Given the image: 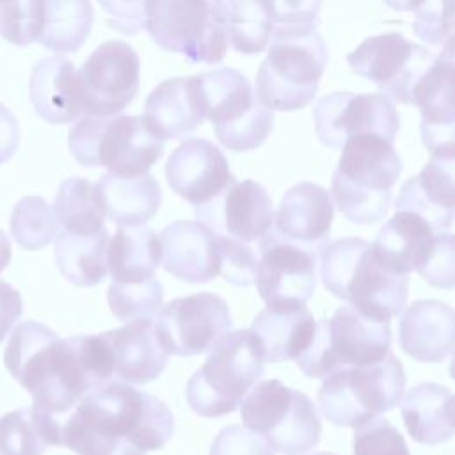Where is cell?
Masks as SVG:
<instances>
[{"label": "cell", "mask_w": 455, "mask_h": 455, "mask_svg": "<svg viewBox=\"0 0 455 455\" xmlns=\"http://www.w3.org/2000/svg\"><path fill=\"white\" fill-rule=\"evenodd\" d=\"M4 363L14 380L32 395V409L53 418L69 412L114 375L103 332L59 338L36 320L21 322L14 329Z\"/></svg>", "instance_id": "1"}, {"label": "cell", "mask_w": 455, "mask_h": 455, "mask_svg": "<svg viewBox=\"0 0 455 455\" xmlns=\"http://www.w3.org/2000/svg\"><path fill=\"white\" fill-rule=\"evenodd\" d=\"M174 434V418L156 396L107 382L85 395L60 425L62 446L78 455H146Z\"/></svg>", "instance_id": "2"}, {"label": "cell", "mask_w": 455, "mask_h": 455, "mask_svg": "<svg viewBox=\"0 0 455 455\" xmlns=\"http://www.w3.org/2000/svg\"><path fill=\"white\" fill-rule=\"evenodd\" d=\"M318 265L327 291L363 316L389 322L403 311L409 279L386 268L370 242L339 238L325 243Z\"/></svg>", "instance_id": "3"}, {"label": "cell", "mask_w": 455, "mask_h": 455, "mask_svg": "<svg viewBox=\"0 0 455 455\" xmlns=\"http://www.w3.org/2000/svg\"><path fill=\"white\" fill-rule=\"evenodd\" d=\"M327 46L313 25H274L267 59L256 75V98L272 112L313 101L327 66Z\"/></svg>", "instance_id": "4"}, {"label": "cell", "mask_w": 455, "mask_h": 455, "mask_svg": "<svg viewBox=\"0 0 455 455\" xmlns=\"http://www.w3.org/2000/svg\"><path fill=\"white\" fill-rule=\"evenodd\" d=\"M402 172L393 142L377 133L350 135L332 174L331 192L339 212L355 224L382 220L391 204V188Z\"/></svg>", "instance_id": "5"}, {"label": "cell", "mask_w": 455, "mask_h": 455, "mask_svg": "<svg viewBox=\"0 0 455 455\" xmlns=\"http://www.w3.org/2000/svg\"><path fill=\"white\" fill-rule=\"evenodd\" d=\"M265 371L261 348L251 329L226 332L204 364L187 382L190 409L204 418L231 414Z\"/></svg>", "instance_id": "6"}, {"label": "cell", "mask_w": 455, "mask_h": 455, "mask_svg": "<svg viewBox=\"0 0 455 455\" xmlns=\"http://www.w3.org/2000/svg\"><path fill=\"white\" fill-rule=\"evenodd\" d=\"M69 151L84 167H107L119 176H137L151 169L164 153L160 139L144 117L116 114L82 117L68 135Z\"/></svg>", "instance_id": "7"}, {"label": "cell", "mask_w": 455, "mask_h": 455, "mask_svg": "<svg viewBox=\"0 0 455 455\" xmlns=\"http://www.w3.org/2000/svg\"><path fill=\"white\" fill-rule=\"evenodd\" d=\"M238 407L242 423L272 451L304 455L320 441L322 423L313 400L277 379L256 382Z\"/></svg>", "instance_id": "8"}, {"label": "cell", "mask_w": 455, "mask_h": 455, "mask_svg": "<svg viewBox=\"0 0 455 455\" xmlns=\"http://www.w3.org/2000/svg\"><path fill=\"white\" fill-rule=\"evenodd\" d=\"M403 391V366L389 352L379 363L327 375L318 391V407L331 423L355 428L398 405Z\"/></svg>", "instance_id": "9"}, {"label": "cell", "mask_w": 455, "mask_h": 455, "mask_svg": "<svg viewBox=\"0 0 455 455\" xmlns=\"http://www.w3.org/2000/svg\"><path fill=\"white\" fill-rule=\"evenodd\" d=\"M389 322L366 318L341 306L332 318L318 320L309 347L295 359L304 375L325 379L336 370L382 361L389 354Z\"/></svg>", "instance_id": "10"}, {"label": "cell", "mask_w": 455, "mask_h": 455, "mask_svg": "<svg viewBox=\"0 0 455 455\" xmlns=\"http://www.w3.org/2000/svg\"><path fill=\"white\" fill-rule=\"evenodd\" d=\"M371 247L380 263L396 274L407 275L416 270L432 286L453 288L455 284L453 235L435 231L409 210H396L380 228Z\"/></svg>", "instance_id": "11"}, {"label": "cell", "mask_w": 455, "mask_h": 455, "mask_svg": "<svg viewBox=\"0 0 455 455\" xmlns=\"http://www.w3.org/2000/svg\"><path fill=\"white\" fill-rule=\"evenodd\" d=\"M204 117L219 142L231 151H251L272 132L274 112L254 94L249 80L236 69L222 68L197 75Z\"/></svg>", "instance_id": "12"}, {"label": "cell", "mask_w": 455, "mask_h": 455, "mask_svg": "<svg viewBox=\"0 0 455 455\" xmlns=\"http://www.w3.org/2000/svg\"><path fill=\"white\" fill-rule=\"evenodd\" d=\"M144 28L160 48L190 62L215 64L228 50L212 0H146Z\"/></svg>", "instance_id": "13"}, {"label": "cell", "mask_w": 455, "mask_h": 455, "mask_svg": "<svg viewBox=\"0 0 455 455\" xmlns=\"http://www.w3.org/2000/svg\"><path fill=\"white\" fill-rule=\"evenodd\" d=\"M434 59L432 52L398 32L371 36L347 55L359 76L368 78L384 96L403 105H411L414 85Z\"/></svg>", "instance_id": "14"}, {"label": "cell", "mask_w": 455, "mask_h": 455, "mask_svg": "<svg viewBox=\"0 0 455 455\" xmlns=\"http://www.w3.org/2000/svg\"><path fill=\"white\" fill-rule=\"evenodd\" d=\"M231 325L228 302L215 293L201 291L167 302L160 309L155 331L167 354L188 357L210 350Z\"/></svg>", "instance_id": "15"}, {"label": "cell", "mask_w": 455, "mask_h": 455, "mask_svg": "<svg viewBox=\"0 0 455 455\" xmlns=\"http://www.w3.org/2000/svg\"><path fill=\"white\" fill-rule=\"evenodd\" d=\"M82 112L110 117L124 110L139 91V57L124 41L100 44L76 71Z\"/></svg>", "instance_id": "16"}, {"label": "cell", "mask_w": 455, "mask_h": 455, "mask_svg": "<svg viewBox=\"0 0 455 455\" xmlns=\"http://www.w3.org/2000/svg\"><path fill=\"white\" fill-rule=\"evenodd\" d=\"M254 283L267 306L306 304L316 288L318 256L277 235L274 226L258 242Z\"/></svg>", "instance_id": "17"}, {"label": "cell", "mask_w": 455, "mask_h": 455, "mask_svg": "<svg viewBox=\"0 0 455 455\" xmlns=\"http://www.w3.org/2000/svg\"><path fill=\"white\" fill-rule=\"evenodd\" d=\"M315 130L322 144L341 148L350 135L377 133L387 140H395L400 119L393 101L384 94H325L313 110Z\"/></svg>", "instance_id": "18"}, {"label": "cell", "mask_w": 455, "mask_h": 455, "mask_svg": "<svg viewBox=\"0 0 455 455\" xmlns=\"http://www.w3.org/2000/svg\"><path fill=\"white\" fill-rule=\"evenodd\" d=\"M194 213L213 233L247 245L259 242L274 226L270 194L254 180H235Z\"/></svg>", "instance_id": "19"}, {"label": "cell", "mask_w": 455, "mask_h": 455, "mask_svg": "<svg viewBox=\"0 0 455 455\" xmlns=\"http://www.w3.org/2000/svg\"><path fill=\"white\" fill-rule=\"evenodd\" d=\"M453 39L446 41L441 55L414 85L411 105L421 110L423 144L432 155H455L453 149Z\"/></svg>", "instance_id": "20"}, {"label": "cell", "mask_w": 455, "mask_h": 455, "mask_svg": "<svg viewBox=\"0 0 455 455\" xmlns=\"http://www.w3.org/2000/svg\"><path fill=\"white\" fill-rule=\"evenodd\" d=\"M169 187L194 206L213 199L235 181L224 153L208 139H185L165 164Z\"/></svg>", "instance_id": "21"}, {"label": "cell", "mask_w": 455, "mask_h": 455, "mask_svg": "<svg viewBox=\"0 0 455 455\" xmlns=\"http://www.w3.org/2000/svg\"><path fill=\"white\" fill-rule=\"evenodd\" d=\"M162 267L174 277L204 284L220 274V247L217 235L199 220H176L160 235Z\"/></svg>", "instance_id": "22"}, {"label": "cell", "mask_w": 455, "mask_h": 455, "mask_svg": "<svg viewBox=\"0 0 455 455\" xmlns=\"http://www.w3.org/2000/svg\"><path fill=\"white\" fill-rule=\"evenodd\" d=\"M334 219L331 192L309 181L293 185L281 197L275 226L279 236L320 254L325 247Z\"/></svg>", "instance_id": "23"}, {"label": "cell", "mask_w": 455, "mask_h": 455, "mask_svg": "<svg viewBox=\"0 0 455 455\" xmlns=\"http://www.w3.org/2000/svg\"><path fill=\"white\" fill-rule=\"evenodd\" d=\"M453 169L455 155H432L421 172L402 185L395 208L419 215L435 231H448L455 208Z\"/></svg>", "instance_id": "24"}, {"label": "cell", "mask_w": 455, "mask_h": 455, "mask_svg": "<svg viewBox=\"0 0 455 455\" xmlns=\"http://www.w3.org/2000/svg\"><path fill=\"white\" fill-rule=\"evenodd\" d=\"M398 345L416 361H444L455 347L453 309L434 299L412 302L400 318Z\"/></svg>", "instance_id": "25"}, {"label": "cell", "mask_w": 455, "mask_h": 455, "mask_svg": "<svg viewBox=\"0 0 455 455\" xmlns=\"http://www.w3.org/2000/svg\"><path fill=\"white\" fill-rule=\"evenodd\" d=\"M112 355L114 375L132 384H146L162 375L169 354L158 341L155 322L140 318L103 332Z\"/></svg>", "instance_id": "26"}, {"label": "cell", "mask_w": 455, "mask_h": 455, "mask_svg": "<svg viewBox=\"0 0 455 455\" xmlns=\"http://www.w3.org/2000/svg\"><path fill=\"white\" fill-rule=\"evenodd\" d=\"M144 121L160 139H178L204 121L197 75L176 76L156 85L144 105Z\"/></svg>", "instance_id": "27"}, {"label": "cell", "mask_w": 455, "mask_h": 455, "mask_svg": "<svg viewBox=\"0 0 455 455\" xmlns=\"http://www.w3.org/2000/svg\"><path fill=\"white\" fill-rule=\"evenodd\" d=\"M30 101L34 110L52 124H66L82 116L78 75L66 57L39 60L30 75Z\"/></svg>", "instance_id": "28"}, {"label": "cell", "mask_w": 455, "mask_h": 455, "mask_svg": "<svg viewBox=\"0 0 455 455\" xmlns=\"http://www.w3.org/2000/svg\"><path fill=\"white\" fill-rule=\"evenodd\" d=\"M316 320L306 304L267 306L252 320L251 331L265 363L297 359L311 343Z\"/></svg>", "instance_id": "29"}, {"label": "cell", "mask_w": 455, "mask_h": 455, "mask_svg": "<svg viewBox=\"0 0 455 455\" xmlns=\"http://www.w3.org/2000/svg\"><path fill=\"white\" fill-rule=\"evenodd\" d=\"M107 219L117 226H135L149 220L160 208L162 190L149 174L119 176L107 172L94 183Z\"/></svg>", "instance_id": "30"}, {"label": "cell", "mask_w": 455, "mask_h": 455, "mask_svg": "<svg viewBox=\"0 0 455 455\" xmlns=\"http://www.w3.org/2000/svg\"><path fill=\"white\" fill-rule=\"evenodd\" d=\"M453 395L435 382L414 386L402 400V418L416 443L435 446L453 437Z\"/></svg>", "instance_id": "31"}, {"label": "cell", "mask_w": 455, "mask_h": 455, "mask_svg": "<svg viewBox=\"0 0 455 455\" xmlns=\"http://www.w3.org/2000/svg\"><path fill=\"white\" fill-rule=\"evenodd\" d=\"M162 259L158 235L144 226H119L107 245V272L112 283H140L155 277Z\"/></svg>", "instance_id": "32"}, {"label": "cell", "mask_w": 455, "mask_h": 455, "mask_svg": "<svg viewBox=\"0 0 455 455\" xmlns=\"http://www.w3.org/2000/svg\"><path fill=\"white\" fill-rule=\"evenodd\" d=\"M108 231L69 233L59 229L55 236V261L60 274L75 286H96L107 275Z\"/></svg>", "instance_id": "33"}, {"label": "cell", "mask_w": 455, "mask_h": 455, "mask_svg": "<svg viewBox=\"0 0 455 455\" xmlns=\"http://www.w3.org/2000/svg\"><path fill=\"white\" fill-rule=\"evenodd\" d=\"M60 425L36 409H14L0 416V455H43L48 446H62Z\"/></svg>", "instance_id": "34"}, {"label": "cell", "mask_w": 455, "mask_h": 455, "mask_svg": "<svg viewBox=\"0 0 455 455\" xmlns=\"http://www.w3.org/2000/svg\"><path fill=\"white\" fill-rule=\"evenodd\" d=\"M94 21L89 0H43V21L37 41L55 52H76L87 39Z\"/></svg>", "instance_id": "35"}, {"label": "cell", "mask_w": 455, "mask_h": 455, "mask_svg": "<svg viewBox=\"0 0 455 455\" xmlns=\"http://www.w3.org/2000/svg\"><path fill=\"white\" fill-rule=\"evenodd\" d=\"M212 4L235 52L254 55L267 48L274 23L261 0H212Z\"/></svg>", "instance_id": "36"}, {"label": "cell", "mask_w": 455, "mask_h": 455, "mask_svg": "<svg viewBox=\"0 0 455 455\" xmlns=\"http://www.w3.org/2000/svg\"><path fill=\"white\" fill-rule=\"evenodd\" d=\"M53 212L62 231L89 235L105 229L100 196L96 187L85 178L73 176L60 183Z\"/></svg>", "instance_id": "37"}, {"label": "cell", "mask_w": 455, "mask_h": 455, "mask_svg": "<svg viewBox=\"0 0 455 455\" xmlns=\"http://www.w3.org/2000/svg\"><path fill=\"white\" fill-rule=\"evenodd\" d=\"M59 222L53 208L37 196L23 197L11 215V235L27 251H37L55 240Z\"/></svg>", "instance_id": "38"}, {"label": "cell", "mask_w": 455, "mask_h": 455, "mask_svg": "<svg viewBox=\"0 0 455 455\" xmlns=\"http://www.w3.org/2000/svg\"><path fill=\"white\" fill-rule=\"evenodd\" d=\"M164 300V288L156 277L140 283H110L107 302L114 316L121 322H133L155 316Z\"/></svg>", "instance_id": "39"}, {"label": "cell", "mask_w": 455, "mask_h": 455, "mask_svg": "<svg viewBox=\"0 0 455 455\" xmlns=\"http://www.w3.org/2000/svg\"><path fill=\"white\" fill-rule=\"evenodd\" d=\"M41 21L43 0H12L0 7V36L16 46L37 41Z\"/></svg>", "instance_id": "40"}, {"label": "cell", "mask_w": 455, "mask_h": 455, "mask_svg": "<svg viewBox=\"0 0 455 455\" xmlns=\"http://www.w3.org/2000/svg\"><path fill=\"white\" fill-rule=\"evenodd\" d=\"M354 455H409L403 435L386 418H375L354 428Z\"/></svg>", "instance_id": "41"}, {"label": "cell", "mask_w": 455, "mask_h": 455, "mask_svg": "<svg viewBox=\"0 0 455 455\" xmlns=\"http://www.w3.org/2000/svg\"><path fill=\"white\" fill-rule=\"evenodd\" d=\"M414 12L412 30L421 41L439 46L451 37L453 0H425Z\"/></svg>", "instance_id": "42"}, {"label": "cell", "mask_w": 455, "mask_h": 455, "mask_svg": "<svg viewBox=\"0 0 455 455\" xmlns=\"http://www.w3.org/2000/svg\"><path fill=\"white\" fill-rule=\"evenodd\" d=\"M217 238L220 247V275L235 286H251L254 283L258 252L247 243L220 235Z\"/></svg>", "instance_id": "43"}, {"label": "cell", "mask_w": 455, "mask_h": 455, "mask_svg": "<svg viewBox=\"0 0 455 455\" xmlns=\"http://www.w3.org/2000/svg\"><path fill=\"white\" fill-rule=\"evenodd\" d=\"M210 455H274V451L258 434L242 425H228L215 435Z\"/></svg>", "instance_id": "44"}, {"label": "cell", "mask_w": 455, "mask_h": 455, "mask_svg": "<svg viewBox=\"0 0 455 455\" xmlns=\"http://www.w3.org/2000/svg\"><path fill=\"white\" fill-rule=\"evenodd\" d=\"M108 14L107 25L114 30L135 36L146 25V0H98Z\"/></svg>", "instance_id": "45"}, {"label": "cell", "mask_w": 455, "mask_h": 455, "mask_svg": "<svg viewBox=\"0 0 455 455\" xmlns=\"http://www.w3.org/2000/svg\"><path fill=\"white\" fill-rule=\"evenodd\" d=\"M261 4L275 25H313L322 0H261Z\"/></svg>", "instance_id": "46"}, {"label": "cell", "mask_w": 455, "mask_h": 455, "mask_svg": "<svg viewBox=\"0 0 455 455\" xmlns=\"http://www.w3.org/2000/svg\"><path fill=\"white\" fill-rule=\"evenodd\" d=\"M23 313V299L16 288L0 279V341L7 338Z\"/></svg>", "instance_id": "47"}, {"label": "cell", "mask_w": 455, "mask_h": 455, "mask_svg": "<svg viewBox=\"0 0 455 455\" xmlns=\"http://www.w3.org/2000/svg\"><path fill=\"white\" fill-rule=\"evenodd\" d=\"M20 124L14 114L0 103V165L5 164L18 149Z\"/></svg>", "instance_id": "48"}, {"label": "cell", "mask_w": 455, "mask_h": 455, "mask_svg": "<svg viewBox=\"0 0 455 455\" xmlns=\"http://www.w3.org/2000/svg\"><path fill=\"white\" fill-rule=\"evenodd\" d=\"M11 261V242L9 236L0 229V272L9 265Z\"/></svg>", "instance_id": "49"}, {"label": "cell", "mask_w": 455, "mask_h": 455, "mask_svg": "<svg viewBox=\"0 0 455 455\" xmlns=\"http://www.w3.org/2000/svg\"><path fill=\"white\" fill-rule=\"evenodd\" d=\"M425 0H384L395 11H416Z\"/></svg>", "instance_id": "50"}, {"label": "cell", "mask_w": 455, "mask_h": 455, "mask_svg": "<svg viewBox=\"0 0 455 455\" xmlns=\"http://www.w3.org/2000/svg\"><path fill=\"white\" fill-rule=\"evenodd\" d=\"M313 455H336V453H331V451H318V453H313Z\"/></svg>", "instance_id": "51"}, {"label": "cell", "mask_w": 455, "mask_h": 455, "mask_svg": "<svg viewBox=\"0 0 455 455\" xmlns=\"http://www.w3.org/2000/svg\"><path fill=\"white\" fill-rule=\"evenodd\" d=\"M9 2H12V0H0V7L5 5V4H9Z\"/></svg>", "instance_id": "52"}]
</instances>
